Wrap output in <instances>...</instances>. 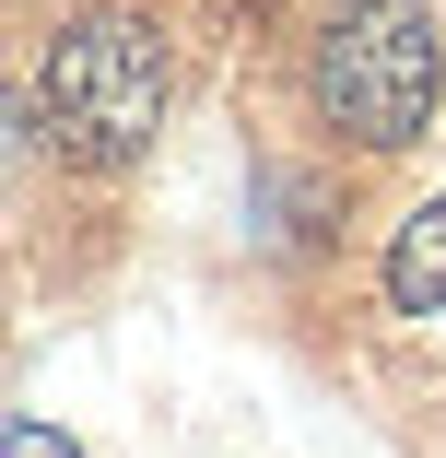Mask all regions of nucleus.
Listing matches in <instances>:
<instances>
[{
  "mask_svg": "<svg viewBox=\"0 0 446 458\" xmlns=\"http://www.w3.org/2000/svg\"><path fill=\"white\" fill-rule=\"evenodd\" d=\"M446 95V36H434V0H329V24L306 47V106L365 141V153H400L423 141Z\"/></svg>",
  "mask_w": 446,
  "mask_h": 458,
  "instance_id": "1",
  "label": "nucleus"
},
{
  "mask_svg": "<svg viewBox=\"0 0 446 458\" xmlns=\"http://www.w3.org/2000/svg\"><path fill=\"white\" fill-rule=\"evenodd\" d=\"M164 36L141 13H71L36 59V130L71 165H141L164 130Z\"/></svg>",
  "mask_w": 446,
  "mask_h": 458,
  "instance_id": "2",
  "label": "nucleus"
},
{
  "mask_svg": "<svg viewBox=\"0 0 446 458\" xmlns=\"http://www.w3.org/2000/svg\"><path fill=\"white\" fill-rule=\"evenodd\" d=\"M388 306L400 318H446V189L388 235Z\"/></svg>",
  "mask_w": 446,
  "mask_h": 458,
  "instance_id": "3",
  "label": "nucleus"
},
{
  "mask_svg": "<svg viewBox=\"0 0 446 458\" xmlns=\"http://www.w3.org/2000/svg\"><path fill=\"white\" fill-rule=\"evenodd\" d=\"M13 458H71V435H59V423H36V411H24V423H13Z\"/></svg>",
  "mask_w": 446,
  "mask_h": 458,
  "instance_id": "4",
  "label": "nucleus"
}]
</instances>
